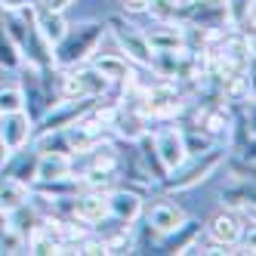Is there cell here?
I'll return each mask as SVG.
<instances>
[{
  "mask_svg": "<svg viewBox=\"0 0 256 256\" xmlns=\"http://www.w3.org/2000/svg\"><path fill=\"white\" fill-rule=\"evenodd\" d=\"M108 192H78L74 194V207H71V216H78L80 222L96 226L99 219L108 216Z\"/></svg>",
  "mask_w": 256,
  "mask_h": 256,
  "instance_id": "15",
  "label": "cell"
},
{
  "mask_svg": "<svg viewBox=\"0 0 256 256\" xmlns=\"http://www.w3.org/2000/svg\"><path fill=\"white\" fill-rule=\"evenodd\" d=\"M136 152H139V158H142V164H145V170H148L152 182H160L167 170H164V164H160V158H158V152H154V142H152V133H148V130L136 139Z\"/></svg>",
  "mask_w": 256,
  "mask_h": 256,
  "instance_id": "22",
  "label": "cell"
},
{
  "mask_svg": "<svg viewBox=\"0 0 256 256\" xmlns=\"http://www.w3.org/2000/svg\"><path fill=\"white\" fill-rule=\"evenodd\" d=\"M19 52H22V62L31 68H50L52 65V46L46 44V38L38 31L34 22H28L25 38L19 40Z\"/></svg>",
  "mask_w": 256,
  "mask_h": 256,
  "instance_id": "13",
  "label": "cell"
},
{
  "mask_svg": "<svg viewBox=\"0 0 256 256\" xmlns=\"http://www.w3.org/2000/svg\"><path fill=\"white\" fill-rule=\"evenodd\" d=\"M182 142H186V152L188 154H200L216 145V139L210 133H204L200 126H182Z\"/></svg>",
  "mask_w": 256,
  "mask_h": 256,
  "instance_id": "24",
  "label": "cell"
},
{
  "mask_svg": "<svg viewBox=\"0 0 256 256\" xmlns=\"http://www.w3.org/2000/svg\"><path fill=\"white\" fill-rule=\"evenodd\" d=\"M22 65V52L16 46V40L10 38V31L4 25V10H0V68L4 71H16Z\"/></svg>",
  "mask_w": 256,
  "mask_h": 256,
  "instance_id": "23",
  "label": "cell"
},
{
  "mask_svg": "<svg viewBox=\"0 0 256 256\" xmlns=\"http://www.w3.org/2000/svg\"><path fill=\"white\" fill-rule=\"evenodd\" d=\"M105 38V22H80L68 25L65 34L52 44V65L56 68H74L93 59V52L99 50Z\"/></svg>",
  "mask_w": 256,
  "mask_h": 256,
  "instance_id": "1",
  "label": "cell"
},
{
  "mask_svg": "<svg viewBox=\"0 0 256 256\" xmlns=\"http://www.w3.org/2000/svg\"><path fill=\"white\" fill-rule=\"evenodd\" d=\"M120 142H136L145 130H148V120H145V114L139 112L136 105H118L114 108V118H112V126H108Z\"/></svg>",
  "mask_w": 256,
  "mask_h": 256,
  "instance_id": "12",
  "label": "cell"
},
{
  "mask_svg": "<svg viewBox=\"0 0 256 256\" xmlns=\"http://www.w3.org/2000/svg\"><path fill=\"white\" fill-rule=\"evenodd\" d=\"M176 22L182 25H198L207 31H228V6L226 0H176Z\"/></svg>",
  "mask_w": 256,
  "mask_h": 256,
  "instance_id": "4",
  "label": "cell"
},
{
  "mask_svg": "<svg viewBox=\"0 0 256 256\" xmlns=\"http://www.w3.org/2000/svg\"><path fill=\"white\" fill-rule=\"evenodd\" d=\"M142 216H145V226H148L154 234H167L186 219V210L170 198H158L148 210H142Z\"/></svg>",
  "mask_w": 256,
  "mask_h": 256,
  "instance_id": "11",
  "label": "cell"
},
{
  "mask_svg": "<svg viewBox=\"0 0 256 256\" xmlns=\"http://www.w3.org/2000/svg\"><path fill=\"white\" fill-rule=\"evenodd\" d=\"M108 84L93 65L59 68V99H102L108 93Z\"/></svg>",
  "mask_w": 256,
  "mask_h": 256,
  "instance_id": "3",
  "label": "cell"
},
{
  "mask_svg": "<svg viewBox=\"0 0 256 256\" xmlns=\"http://www.w3.org/2000/svg\"><path fill=\"white\" fill-rule=\"evenodd\" d=\"M34 136V120L28 118L25 108L19 112H0V139H4L10 148H28Z\"/></svg>",
  "mask_w": 256,
  "mask_h": 256,
  "instance_id": "8",
  "label": "cell"
},
{
  "mask_svg": "<svg viewBox=\"0 0 256 256\" xmlns=\"http://www.w3.org/2000/svg\"><path fill=\"white\" fill-rule=\"evenodd\" d=\"M105 31H112V38L118 44V52H124V56L130 59L136 68H152L154 50L148 46L145 31L139 25H133L130 19H124V16H114V19L105 22Z\"/></svg>",
  "mask_w": 256,
  "mask_h": 256,
  "instance_id": "5",
  "label": "cell"
},
{
  "mask_svg": "<svg viewBox=\"0 0 256 256\" xmlns=\"http://www.w3.org/2000/svg\"><path fill=\"white\" fill-rule=\"evenodd\" d=\"M28 198H31V188L25 182L10 176L6 170H0V213H12L16 207H22Z\"/></svg>",
  "mask_w": 256,
  "mask_h": 256,
  "instance_id": "18",
  "label": "cell"
},
{
  "mask_svg": "<svg viewBox=\"0 0 256 256\" xmlns=\"http://www.w3.org/2000/svg\"><path fill=\"white\" fill-rule=\"evenodd\" d=\"M152 142H154V152L164 164V170H173L176 164L188 158L186 142H182V126H160V130L152 133Z\"/></svg>",
  "mask_w": 256,
  "mask_h": 256,
  "instance_id": "9",
  "label": "cell"
},
{
  "mask_svg": "<svg viewBox=\"0 0 256 256\" xmlns=\"http://www.w3.org/2000/svg\"><path fill=\"white\" fill-rule=\"evenodd\" d=\"M78 0H38L40 10H50V12H65L68 6H74Z\"/></svg>",
  "mask_w": 256,
  "mask_h": 256,
  "instance_id": "27",
  "label": "cell"
},
{
  "mask_svg": "<svg viewBox=\"0 0 256 256\" xmlns=\"http://www.w3.org/2000/svg\"><path fill=\"white\" fill-rule=\"evenodd\" d=\"M25 102H22V90L19 84H12V86H4L0 84V112H19Z\"/></svg>",
  "mask_w": 256,
  "mask_h": 256,
  "instance_id": "25",
  "label": "cell"
},
{
  "mask_svg": "<svg viewBox=\"0 0 256 256\" xmlns=\"http://www.w3.org/2000/svg\"><path fill=\"white\" fill-rule=\"evenodd\" d=\"M120 6H124V12H133V16H139V12H145V6H148V0H120Z\"/></svg>",
  "mask_w": 256,
  "mask_h": 256,
  "instance_id": "29",
  "label": "cell"
},
{
  "mask_svg": "<svg viewBox=\"0 0 256 256\" xmlns=\"http://www.w3.org/2000/svg\"><path fill=\"white\" fill-rule=\"evenodd\" d=\"M145 12H148L154 22H170L176 16V0H148Z\"/></svg>",
  "mask_w": 256,
  "mask_h": 256,
  "instance_id": "26",
  "label": "cell"
},
{
  "mask_svg": "<svg viewBox=\"0 0 256 256\" xmlns=\"http://www.w3.org/2000/svg\"><path fill=\"white\" fill-rule=\"evenodd\" d=\"M145 40L152 50H182V25L176 19L158 22L152 31H145Z\"/></svg>",
  "mask_w": 256,
  "mask_h": 256,
  "instance_id": "19",
  "label": "cell"
},
{
  "mask_svg": "<svg viewBox=\"0 0 256 256\" xmlns=\"http://www.w3.org/2000/svg\"><path fill=\"white\" fill-rule=\"evenodd\" d=\"M10 154H12V148H10V145H6L4 139H0V170L6 167V160H10Z\"/></svg>",
  "mask_w": 256,
  "mask_h": 256,
  "instance_id": "30",
  "label": "cell"
},
{
  "mask_svg": "<svg viewBox=\"0 0 256 256\" xmlns=\"http://www.w3.org/2000/svg\"><path fill=\"white\" fill-rule=\"evenodd\" d=\"M105 198H108V216L124 219V222H139V219H142L145 198H142L139 188H133V186H114Z\"/></svg>",
  "mask_w": 256,
  "mask_h": 256,
  "instance_id": "6",
  "label": "cell"
},
{
  "mask_svg": "<svg viewBox=\"0 0 256 256\" xmlns=\"http://www.w3.org/2000/svg\"><path fill=\"white\" fill-rule=\"evenodd\" d=\"M4 170L31 188V182L38 179V152H22V148H16V152L10 154V160H6Z\"/></svg>",
  "mask_w": 256,
  "mask_h": 256,
  "instance_id": "20",
  "label": "cell"
},
{
  "mask_svg": "<svg viewBox=\"0 0 256 256\" xmlns=\"http://www.w3.org/2000/svg\"><path fill=\"white\" fill-rule=\"evenodd\" d=\"M222 204L244 219H253V179H228L222 188Z\"/></svg>",
  "mask_w": 256,
  "mask_h": 256,
  "instance_id": "16",
  "label": "cell"
},
{
  "mask_svg": "<svg viewBox=\"0 0 256 256\" xmlns=\"http://www.w3.org/2000/svg\"><path fill=\"white\" fill-rule=\"evenodd\" d=\"M38 0H0V10L4 12H19V10H25V6H34Z\"/></svg>",
  "mask_w": 256,
  "mask_h": 256,
  "instance_id": "28",
  "label": "cell"
},
{
  "mask_svg": "<svg viewBox=\"0 0 256 256\" xmlns=\"http://www.w3.org/2000/svg\"><path fill=\"white\" fill-rule=\"evenodd\" d=\"M90 65H93L99 74L112 84V86H124L133 80V62L124 56V52H93V59H90Z\"/></svg>",
  "mask_w": 256,
  "mask_h": 256,
  "instance_id": "10",
  "label": "cell"
},
{
  "mask_svg": "<svg viewBox=\"0 0 256 256\" xmlns=\"http://www.w3.org/2000/svg\"><path fill=\"white\" fill-rule=\"evenodd\" d=\"M253 222V219H244L241 213H234V210H219L213 219H210V226H207V238L216 244H222V247H234L238 241L244 238V226Z\"/></svg>",
  "mask_w": 256,
  "mask_h": 256,
  "instance_id": "7",
  "label": "cell"
},
{
  "mask_svg": "<svg viewBox=\"0 0 256 256\" xmlns=\"http://www.w3.org/2000/svg\"><path fill=\"white\" fill-rule=\"evenodd\" d=\"M222 160H226V148H219V145H213V148L200 152V154H188L182 164H176L173 170L164 173L160 186L164 192H188L200 186V182H207L216 170H222Z\"/></svg>",
  "mask_w": 256,
  "mask_h": 256,
  "instance_id": "2",
  "label": "cell"
},
{
  "mask_svg": "<svg viewBox=\"0 0 256 256\" xmlns=\"http://www.w3.org/2000/svg\"><path fill=\"white\" fill-rule=\"evenodd\" d=\"M200 234V222L198 219H182V222L167 232V234H158V241H154V253H186L192 244H194V238Z\"/></svg>",
  "mask_w": 256,
  "mask_h": 256,
  "instance_id": "14",
  "label": "cell"
},
{
  "mask_svg": "<svg viewBox=\"0 0 256 256\" xmlns=\"http://www.w3.org/2000/svg\"><path fill=\"white\" fill-rule=\"evenodd\" d=\"M71 176V154L65 152H44L38 154V179L34 182H52Z\"/></svg>",
  "mask_w": 256,
  "mask_h": 256,
  "instance_id": "17",
  "label": "cell"
},
{
  "mask_svg": "<svg viewBox=\"0 0 256 256\" xmlns=\"http://www.w3.org/2000/svg\"><path fill=\"white\" fill-rule=\"evenodd\" d=\"M34 25H38V31L46 38L50 46L56 44L62 34H65V28H68L65 12H50V10H40V6H38V16H34Z\"/></svg>",
  "mask_w": 256,
  "mask_h": 256,
  "instance_id": "21",
  "label": "cell"
}]
</instances>
